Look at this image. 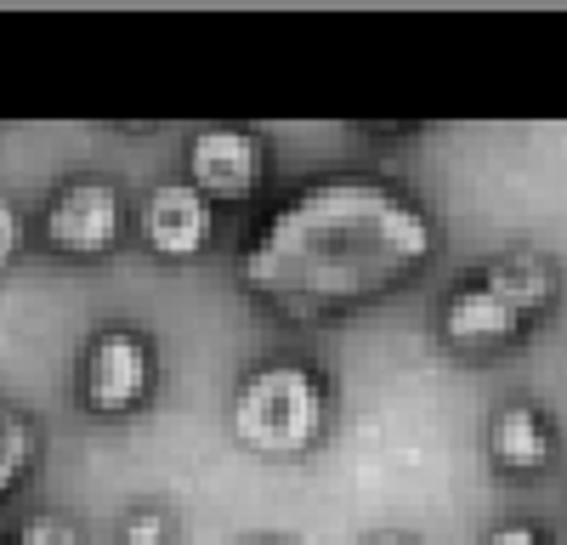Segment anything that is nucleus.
<instances>
[{"mask_svg": "<svg viewBox=\"0 0 567 545\" xmlns=\"http://www.w3.org/2000/svg\"><path fill=\"white\" fill-rule=\"evenodd\" d=\"M443 250V222L398 182L341 171L278 199L239 245V290L296 325L347 318L420 279Z\"/></svg>", "mask_w": 567, "mask_h": 545, "instance_id": "1", "label": "nucleus"}, {"mask_svg": "<svg viewBox=\"0 0 567 545\" xmlns=\"http://www.w3.org/2000/svg\"><path fill=\"white\" fill-rule=\"evenodd\" d=\"M329 421H336L329 381L301 358H261L239 376L227 403V432L256 461H307L323 449Z\"/></svg>", "mask_w": 567, "mask_h": 545, "instance_id": "2", "label": "nucleus"}, {"mask_svg": "<svg viewBox=\"0 0 567 545\" xmlns=\"http://www.w3.org/2000/svg\"><path fill=\"white\" fill-rule=\"evenodd\" d=\"M154 392H159V341L142 325L109 318L85 336L74 363V398L91 421H131L154 403Z\"/></svg>", "mask_w": 567, "mask_h": 545, "instance_id": "3", "label": "nucleus"}, {"mask_svg": "<svg viewBox=\"0 0 567 545\" xmlns=\"http://www.w3.org/2000/svg\"><path fill=\"white\" fill-rule=\"evenodd\" d=\"M131 234V205L114 176L80 171L63 176L40 205V245L63 261H103Z\"/></svg>", "mask_w": 567, "mask_h": 545, "instance_id": "4", "label": "nucleus"}, {"mask_svg": "<svg viewBox=\"0 0 567 545\" xmlns=\"http://www.w3.org/2000/svg\"><path fill=\"white\" fill-rule=\"evenodd\" d=\"M182 182L199 188L216 210L245 205L267 182V143L250 125H199L182 148Z\"/></svg>", "mask_w": 567, "mask_h": 545, "instance_id": "5", "label": "nucleus"}, {"mask_svg": "<svg viewBox=\"0 0 567 545\" xmlns=\"http://www.w3.org/2000/svg\"><path fill=\"white\" fill-rule=\"evenodd\" d=\"M131 234L159 261H199L216 245V205L199 188H187L182 176H165L136 199Z\"/></svg>", "mask_w": 567, "mask_h": 545, "instance_id": "6", "label": "nucleus"}, {"mask_svg": "<svg viewBox=\"0 0 567 545\" xmlns=\"http://www.w3.org/2000/svg\"><path fill=\"white\" fill-rule=\"evenodd\" d=\"M437 341L460 358H499V352L528 341V325L511 307H499L477 279H465L437 307Z\"/></svg>", "mask_w": 567, "mask_h": 545, "instance_id": "7", "label": "nucleus"}, {"mask_svg": "<svg viewBox=\"0 0 567 545\" xmlns=\"http://www.w3.org/2000/svg\"><path fill=\"white\" fill-rule=\"evenodd\" d=\"M556 461V421L534 398H505L488 421V466L505 483H528Z\"/></svg>", "mask_w": 567, "mask_h": 545, "instance_id": "8", "label": "nucleus"}, {"mask_svg": "<svg viewBox=\"0 0 567 545\" xmlns=\"http://www.w3.org/2000/svg\"><path fill=\"white\" fill-rule=\"evenodd\" d=\"M477 285H483L499 307H511L528 330L561 301V272H556V261L539 256V250H499V256H488V261L477 267Z\"/></svg>", "mask_w": 567, "mask_h": 545, "instance_id": "9", "label": "nucleus"}, {"mask_svg": "<svg viewBox=\"0 0 567 545\" xmlns=\"http://www.w3.org/2000/svg\"><path fill=\"white\" fill-rule=\"evenodd\" d=\"M40 426L29 409L0 403V500H12L18 489H29V477L40 472Z\"/></svg>", "mask_w": 567, "mask_h": 545, "instance_id": "10", "label": "nucleus"}, {"mask_svg": "<svg viewBox=\"0 0 567 545\" xmlns=\"http://www.w3.org/2000/svg\"><path fill=\"white\" fill-rule=\"evenodd\" d=\"M7 545H85V534H80V523L63 517V512H29V517L7 534Z\"/></svg>", "mask_w": 567, "mask_h": 545, "instance_id": "11", "label": "nucleus"}, {"mask_svg": "<svg viewBox=\"0 0 567 545\" xmlns=\"http://www.w3.org/2000/svg\"><path fill=\"white\" fill-rule=\"evenodd\" d=\"M171 539H176V517L154 500H142L120 517V545H171Z\"/></svg>", "mask_w": 567, "mask_h": 545, "instance_id": "12", "label": "nucleus"}, {"mask_svg": "<svg viewBox=\"0 0 567 545\" xmlns=\"http://www.w3.org/2000/svg\"><path fill=\"white\" fill-rule=\"evenodd\" d=\"M23 245H29V216H23V205H18V199L0 194V279H7V272L18 267Z\"/></svg>", "mask_w": 567, "mask_h": 545, "instance_id": "13", "label": "nucleus"}, {"mask_svg": "<svg viewBox=\"0 0 567 545\" xmlns=\"http://www.w3.org/2000/svg\"><path fill=\"white\" fill-rule=\"evenodd\" d=\"M483 545H545V528L528 523V517H505L483 534Z\"/></svg>", "mask_w": 567, "mask_h": 545, "instance_id": "14", "label": "nucleus"}, {"mask_svg": "<svg viewBox=\"0 0 567 545\" xmlns=\"http://www.w3.org/2000/svg\"><path fill=\"white\" fill-rule=\"evenodd\" d=\"M358 545H420L414 534H403V528H374V534H363Z\"/></svg>", "mask_w": 567, "mask_h": 545, "instance_id": "15", "label": "nucleus"}, {"mask_svg": "<svg viewBox=\"0 0 567 545\" xmlns=\"http://www.w3.org/2000/svg\"><path fill=\"white\" fill-rule=\"evenodd\" d=\"M239 545H284L278 534H250V539H239Z\"/></svg>", "mask_w": 567, "mask_h": 545, "instance_id": "16", "label": "nucleus"}, {"mask_svg": "<svg viewBox=\"0 0 567 545\" xmlns=\"http://www.w3.org/2000/svg\"><path fill=\"white\" fill-rule=\"evenodd\" d=\"M0 545H7V539H0Z\"/></svg>", "mask_w": 567, "mask_h": 545, "instance_id": "17", "label": "nucleus"}]
</instances>
